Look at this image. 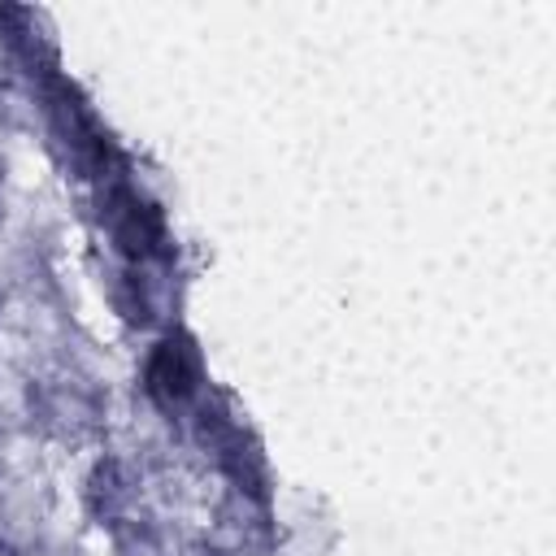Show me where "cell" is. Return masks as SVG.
<instances>
[{
    "label": "cell",
    "instance_id": "obj_1",
    "mask_svg": "<svg viewBox=\"0 0 556 556\" xmlns=\"http://www.w3.org/2000/svg\"><path fill=\"white\" fill-rule=\"evenodd\" d=\"M200 382H204V361H200V348L187 330H169L165 339L152 343L148 361H143V391L156 408H182L200 395Z\"/></svg>",
    "mask_w": 556,
    "mask_h": 556
},
{
    "label": "cell",
    "instance_id": "obj_3",
    "mask_svg": "<svg viewBox=\"0 0 556 556\" xmlns=\"http://www.w3.org/2000/svg\"><path fill=\"white\" fill-rule=\"evenodd\" d=\"M0 556H17V547H13V543H4V539H0Z\"/></svg>",
    "mask_w": 556,
    "mask_h": 556
},
{
    "label": "cell",
    "instance_id": "obj_2",
    "mask_svg": "<svg viewBox=\"0 0 556 556\" xmlns=\"http://www.w3.org/2000/svg\"><path fill=\"white\" fill-rule=\"evenodd\" d=\"M87 500H91V513H96V517H113V513H117V504L126 500V482H122L117 460L96 465L91 486H87Z\"/></svg>",
    "mask_w": 556,
    "mask_h": 556
}]
</instances>
